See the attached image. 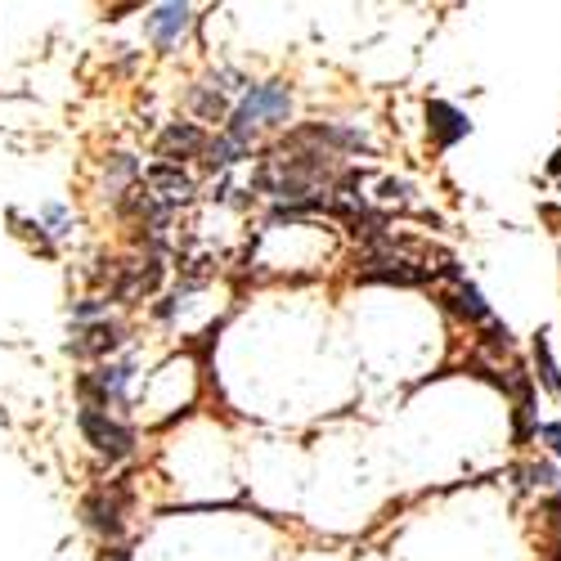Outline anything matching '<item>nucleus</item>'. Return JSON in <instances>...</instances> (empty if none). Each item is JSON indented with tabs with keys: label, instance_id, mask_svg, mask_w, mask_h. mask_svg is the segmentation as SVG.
<instances>
[{
	"label": "nucleus",
	"instance_id": "obj_1",
	"mask_svg": "<svg viewBox=\"0 0 561 561\" xmlns=\"http://www.w3.org/2000/svg\"><path fill=\"white\" fill-rule=\"evenodd\" d=\"M288 113H293V90L284 81H261V85H248L243 90L239 104L229 108V117H225L220 130L239 135V139H248V145H252L261 126H284Z\"/></svg>",
	"mask_w": 561,
	"mask_h": 561
},
{
	"label": "nucleus",
	"instance_id": "obj_2",
	"mask_svg": "<svg viewBox=\"0 0 561 561\" xmlns=\"http://www.w3.org/2000/svg\"><path fill=\"white\" fill-rule=\"evenodd\" d=\"M77 427H81V440L95 449L104 462H122V458L135 454V432H130V423H122L113 409L81 404L77 409Z\"/></svg>",
	"mask_w": 561,
	"mask_h": 561
},
{
	"label": "nucleus",
	"instance_id": "obj_3",
	"mask_svg": "<svg viewBox=\"0 0 561 561\" xmlns=\"http://www.w3.org/2000/svg\"><path fill=\"white\" fill-rule=\"evenodd\" d=\"M130 382H135V359H100L95 368H85L77 378V396H81V404L126 409L130 404Z\"/></svg>",
	"mask_w": 561,
	"mask_h": 561
},
{
	"label": "nucleus",
	"instance_id": "obj_4",
	"mask_svg": "<svg viewBox=\"0 0 561 561\" xmlns=\"http://www.w3.org/2000/svg\"><path fill=\"white\" fill-rule=\"evenodd\" d=\"M126 507H130V485L126 481H108V485H95L85 494L81 517L104 543H117L122 530H126Z\"/></svg>",
	"mask_w": 561,
	"mask_h": 561
},
{
	"label": "nucleus",
	"instance_id": "obj_5",
	"mask_svg": "<svg viewBox=\"0 0 561 561\" xmlns=\"http://www.w3.org/2000/svg\"><path fill=\"white\" fill-rule=\"evenodd\" d=\"M126 346V323L122 319H90V323H72V342H68V355L77 359H108L113 351Z\"/></svg>",
	"mask_w": 561,
	"mask_h": 561
},
{
	"label": "nucleus",
	"instance_id": "obj_6",
	"mask_svg": "<svg viewBox=\"0 0 561 561\" xmlns=\"http://www.w3.org/2000/svg\"><path fill=\"white\" fill-rule=\"evenodd\" d=\"M190 23H194V5H190V0H153V10L145 19V32H149V41L158 45L162 55H171L175 45L190 36Z\"/></svg>",
	"mask_w": 561,
	"mask_h": 561
},
{
	"label": "nucleus",
	"instance_id": "obj_7",
	"mask_svg": "<svg viewBox=\"0 0 561 561\" xmlns=\"http://www.w3.org/2000/svg\"><path fill=\"white\" fill-rule=\"evenodd\" d=\"M503 387L512 391V440L526 445L535 432H539V413H535V382L526 368H512Z\"/></svg>",
	"mask_w": 561,
	"mask_h": 561
},
{
	"label": "nucleus",
	"instance_id": "obj_8",
	"mask_svg": "<svg viewBox=\"0 0 561 561\" xmlns=\"http://www.w3.org/2000/svg\"><path fill=\"white\" fill-rule=\"evenodd\" d=\"M207 130L198 126V122H171L162 135H158V158H167V162H184V158H203V149H207Z\"/></svg>",
	"mask_w": 561,
	"mask_h": 561
},
{
	"label": "nucleus",
	"instance_id": "obj_9",
	"mask_svg": "<svg viewBox=\"0 0 561 561\" xmlns=\"http://www.w3.org/2000/svg\"><path fill=\"white\" fill-rule=\"evenodd\" d=\"M145 184L149 190L167 203V207H180V203H190L194 198V180H190V171H184L180 162H153L149 171H145Z\"/></svg>",
	"mask_w": 561,
	"mask_h": 561
},
{
	"label": "nucleus",
	"instance_id": "obj_10",
	"mask_svg": "<svg viewBox=\"0 0 561 561\" xmlns=\"http://www.w3.org/2000/svg\"><path fill=\"white\" fill-rule=\"evenodd\" d=\"M427 135H432L436 149H454L458 139L472 135V122H467L462 108H454V104H445V100H432V104H427Z\"/></svg>",
	"mask_w": 561,
	"mask_h": 561
},
{
	"label": "nucleus",
	"instance_id": "obj_11",
	"mask_svg": "<svg viewBox=\"0 0 561 561\" xmlns=\"http://www.w3.org/2000/svg\"><path fill=\"white\" fill-rule=\"evenodd\" d=\"M449 310H454L458 319L472 323V329H481V323L494 319V310L485 306L481 288H477V284H467V278H454V288H449Z\"/></svg>",
	"mask_w": 561,
	"mask_h": 561
},
{
	"label": "nucleus",
	"instance_id": "obj_12",
	"mask_svg": "<svg viewBox=\"0 0 561 561\" xmlns=\"http://www.w3.org/2000/svg\"><path fill=\"white\" fill-rule=\"evenodd\" d=\"M243 158H252V145H248V139H239V135H229V130L211 135L207 149H203L207 171H229V167H239Z\"/></svg>",
	"mask_w": 561,
	"mask_h": 561
},
{
	"label": "nucleus",
	"instance_id": "obj_13",
	"mask_svg": "<svg viewBox=\"0 0 561 561\" xmlns=\"http://www.w3.org/2000/svg\"><path fill=\"white\" fill-rule=\"evenodd\" d=\"M190 108H194L198 122H225L233 104H229L225 90H216V85L207 81V85H194V90H190Z\"/></svg>",
	"mask_w": 561,
	"mask_h": 561
},
{
	"label": "nucleus",
	"instance_id": "obj_14",
	"mask_svg": "<svg viewBox=\"0 0 561 561\" xmlns=\"http://www.w3.org/2000/svg\"><path fill=\"white\" fill-rule=\"evenodd\" d=\"M530 351H535V378H539V387H543L548 396H557V400H561V364H557V355H552L548 337L539 333Z\"/></svg>",
	"mask_w": 561,
	"mask_h": 561
},
{
	"label": "nucleus",
	"instance_id": "obj_15",
	"mask_svg": "<svg viewBox=\"0 0 561 561\" xmlns=\"http://www.w3.org/2000/svg\"><path fill=\"white\" fill-rule=\"evenodd\" d=\"M543 535H548V561H561V494L543 503Z\"/></svg>",
	"mask_w": 561,
	"mask_h": 561
},
{
	"label": "nucleus",
	"instance_id": "obj_16",
	"mask_svg": "<svg viewBox=\"0 0 561 561\" xmlns=\"http://www.w3.org/2000/svg\"><path fill=\"white\" fill-rule=\"evenodd\" d=\"M41 225H45V229H50V233H55V243H64V239H68V233H72V225H77V220H72V211H68V207L50 203V207H41Z\"/></svg>",
	"mask_w": 561,
	"mask_h": 561
},
{
	"label": "nucleus",
	"instance_id": "obj_17",
	"mask_svg": "<svg viewBox=\"0 0 561 561\" xmlns=\"http://www.w3.org/2000/svg\"><path fill=\"white\" fill-rule=\"evenodd\" d=\"M68 314H72V323H90V319L108 314V301H104V297H81V301L68 306Z\"/></svg>",
	"mask_w": 561,
	"mask_h": 561
},
{
	"label": "nucleus",
	"instance_id": "obj_18",
	"mask_svg": "<svg viewBox=\"0 0 561 561\" xmlns=\"http://www.w3.org/2000/svg\"><path fill=\"white\" fill-rule=\"evenodd\" d=\"M522 477H526V485H561V472L552 462H530Z\"/></svg>",
	"mask_w": 561,
	"mask_h": 561
},
{
	"label": "nucleus",
	"instance_id": "obj_19",
	"mask_svg": "<svg viewBox=\"0 0 561 561\" xmlns=\"http://www.w3.org/2000/svg\"><path fill=\"white\" fill-rule=\"evenodd\" d=\"M382 203H409V184L404 180H382Z\"/></svg>",
	"mask_w": 561,
	"mask_h": 561
},
{
	"label": "nucleus",
	"instance_id": "obj_20",
	"mask_svg": "<svg viewBox=\"0 0 561 561\" xmlns=\"http://www.w3.org/2000/svg\"><path fill=\"white\" fill-rule=\"evenodd\" d=\"M552 454H561V423H539V432H535Z\"/></svg>",
	"mask_w": 561,
	"mask_h": 561
},
{
	"label": "nucleus",
	"instance_id": "obj_21",
	"mask_svg": "<svg viewBox=\"0 0 561 561\" xmlns=\"http://www.w3.org/2000/svg\"><path fill=\"white\" fill-rule=\"evenodd\" d=\"M100 561H135V557H130V548H126V543H104Z\"/></svg>",
	"mask_w": 561,
	"mask_h": 561
},
{
	"label": "nucleus",
	"instance_id": "obj_22",
	"mask_svg": "<svg viewBox=\"0 0 561 561\" xmlns=\"http://www.w3.org/2000/svg\"><path fill=\"white\" fill-rule=\"evenodd\" d=\"M548 171H552V175H561V149H557V153L548 158Z\"/></svg>",
	"mask_w": 561,
	"mask_h": 561
}]
</instances>
